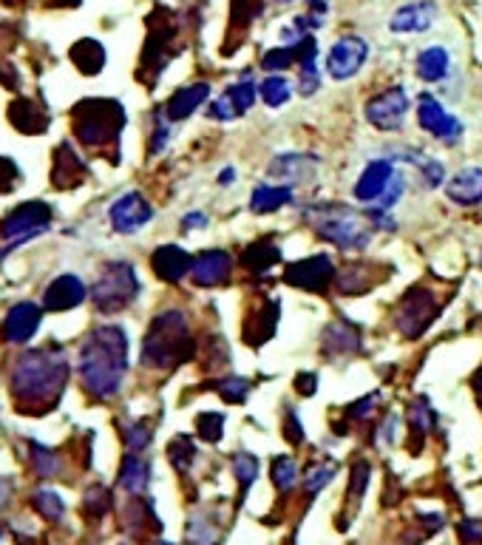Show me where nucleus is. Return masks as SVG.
<instances>
[{
	"instance_id": "1",
	"label": "nucleus",
	"mask_w": 482,
	"mask_h": 545,
	"mask_svg": "<svg viewBox=\"0 0 482 545\" xmlns=\"http://www.w3.org/2000/svg\"><path fill=\"white\" fill-rule=\"evenodd\" d=\"M68 380V361L60 347L26 353L12 372V398L23 412H48Z\"/></svg>"
},
{
	"instance_id": "2",
	"label": "nucleus",
	"mask_w": 482,
	"mask_h": 545,
	"mask_svg": "<svg viewBox=\"0 0 482 545\" xmlns=\"http://www.w3.org/2000/svg\"><path fill=\"white\" fill-rule=\"evenodd\" d=\"M125 372H128V335L117 324L97 326L80 350V375L85 389L100 401L114 398Z\"/></svg>"
},
{
	"instance_id": "3",
	"label": "nucleus",
	"mask_w": 482,
	"mask_h": 545,
	"mask_svg": "<svg viewBox=\"0 0 482 545\" xmlns=\"http://www.w3.org/2000/svg\"><path fill=\"white\" fill-rule=\"evenodd\" d=\"M193 350L196 344H193L185 313L168 310V313H159L151 324L145 344H142V363L153 370L180 367V363L193 358Z\"/></svg>"
},
{
	"instance_id": "4",
	"label": "nucleus",
	"mask_w": 482,
	"mask_h": 545,
	"mask_svg": "<svg viewBox=\"0 0 482 545\" xmlns=\"http://www.w3.org/2000/svg\"><path fill=\"white\" fill-rule=\"evenodd\" d=\"M318 239H324L341 250H364L372 239V219L344 205H318L310 213Z\"/></svg>"
},
{
	"instance_id": "5",
	"label": "nucleus",
	"mask_w": 482,
	"mask_h": 545,
	"mask_svg": "<svg viewBox=\"0 0 482 545\" xmlns=\"http://www.w3.org/2000/svg\"><path fill=\"white\" fill-rule=\"evenodd\" d=\"M122 125L125 112L114 100H85L74 108V134L88 148H102L105 142H117Z\"/></svg>"
},
{
	"instance_id": "6",
	"label": "nucleus",
	"mask_w": 482,
	"mask_h": 545,
	"mask_svg": "<svg viewBox=\"0 0 482 545\" xmlns=\"http://www.w3.org/2000/svg\"><path fill=\"white\" fill-rule=\"evenodd\" d=\"M139 293V279L128 262L105 264L97 284L92 287V301L100 313H117L128 307Z\"/></svg>"
},
{
	"instance_id": "7",
	"label": "nucleus",
	"mask_w": 482,
	"mask_h": 545,
	"mask_svg": "<svg viewBox=\"0 0 482 545\" xmlns=\"http://www.w3.org/2000/svg\"><path fill=\"white\" fill-rule=\"evenodd\" d=\"M437 313H440V307H437L434 293L428 287L417 284V287L408 290V293L403 296V301L398 304L395 326H398V333L403 338L415 341V338H420L428 330V326H432V321L437 318Z\"/></svg>"
},
{
	"instance_id": "8",
	"label": "nucleus",
	"mask_w": 482,
	"mask_h": 545,
	"mask_svg": "<svg viewBox=\"0 0 482 545\" xmlns=\"http://www.w3.org/2000/svg\"><path fill=\"white\" fill-rule=\"evenodd\" d=\"M48 225H51V208L46 202H23L4 219L0 236H4L6 242H12V247H17L26 239H31V236L43 233Z\"/></svg>"
},
{
	"instance_id": "9",
	"label": "nucleus",
	"mask_w": 482,
	"mask_h": 545,
	"mask_svg": "<svg viewBox=\"0 0 482 545\" xmlns=\"http://www.w3.org/2000/svg\"><path fill=\"white\" fill-rule=\"evenodd\" d=\"M406 112H408V97L400 85L386 88L383 94L372 97L366 103V120L378 131H398L406 122Z\"/></svg>"
},
{
	"instance_id": "10",
	"label": "nucleus",
	"mask_w": 482,
	"mask_h": 545,
	"mask_svg": "<svg viewBox=\"0 0 482 545\" xmlns=\"http://www.w3.org/2000/svg\"><path fill=\"white\" fill-rule=\"evenodd\" d=\"M417 122H420L423 131H428L445 145H454L462 137V122L454 114L445 112V108L432 94H420V100H417Z\"/></svg>"
},
{
	"instance_id": "11",
	"label": "nucleus",
	"mask_w": 482,
	"mask_h": 545,
	"mask_svg": "<svg viewBox=\"0 0 482 545\" xmlns=\"http://www.w3.org/2000/svg\"><path fill=\"white\" fill-rule=\"evenodd\" d=\"M290 287H301V290H310V293H324V290L332 284V279H337V272L329 262V256H310V259H301L295 264L287 267L284 272Z\"/></svg>"
},
{
	"instance_id": "12",
	"label": "nucleus",
	"mask_w": 482,
	"mask_h": 545,
	"mask_svg": "<svg viewBox=\"0 0 482 545\" xmlns=\"http://www.w3.org/2000/svg\"><path fill=\"white\" fill-rule=\"evenodd\" d=\"M366 58H369L366 40L352 38V34H349V38H341L332 46L329 58H327V71L335 80H349L364 68Z\"/></svg>"
},
{
	"instance_id": "13",
	"label": "nucleus",
	"mask_w": 482,
	"mask_h": 545,
	"mask_svg": "<svg viewBox=\"0 0 482 545\" xmlns=\"http://www.w3.org/2000/svg\"><path fill=\"white\" fill-rule=\"evenodd\" d=\"M111 225L119 230V233H136L142 225H148L153 219V208L148 205V199L131 191L119 196L117 202L111 205Z\"/></svg>"
},
{
	"instance_id": "14",
	"label": "nucleus",
	"mask_w": 482,
	"mask_h": 545,
	"mask_svg": "<svg viewBox=\"0 0 482 545\" xmlns=\"http://www.w3.org/2000/svg\"><path fill=\"white\" fill-rule=\"evenodd\" d=\"M233 272V259L224 250H205L190 264V279L199 287H219Z\"/></svg>"
},
{
	"instance_id": "15",
	"label": "nucleus",
	"mask_w": 482,
	"mask_h": 545,
	"mask_svg": "<svg viewBox=\"0 0 482 545\" xmlns=\"http://www.w3.org/2000/svg\"><path fill=\"white\" fill-rule=\"evenodd\" d=\"M395 165H391V159H374L369 165L361 171L358 182H355V199L364 205H372L378 202V199L386 193L391 176H395Z\"/></svg>"
},
{
	"instance_id": "16",
	"label": "nucleus",
	"mask_w": 482,
	"mask_h": 545,
	"mask_svg": "<svg viewBox=\"0 0 482 545\" xmlns=\"http://www.w3.org/2000/svg\"><path fill=\"white\" fill-rule=\"evenodd\" d=\"M318 159L315 156H298V154H281L270 162V176L278 179V185H301L315 176Z\"/></svg>"
},
{
	"instance_id": "17",
	"label": "nucleus",
	"mask_w": 482,
	"mask_h": 545,
	"mask_svg": "<svg viewBox=\"0 0 482 545\" xmlns=\"http://www.w3.org/2000/svg\"><path fill=\"white\" fill-rule=\"evenodd\" d=\"M40 318H43V313H40L38 304L23 301V304L12 307L9 316H6V321H4V338H6L9 344H23V341H29L34 333H38Z\"/></svg>"
},
{
	"instance_id": "18",
	"label": "nucleus",
	"mask_w": 482,
	"mask_h": 545,
	"mask_svg": "<svg viewBox=\"0 0 482 545\" xmlns=\"http://www.w3.org/2000/svg\"><path fill=\"white\" fill-rule=\"evenodd\" d=\"M278 330V301H261L244 324V341L250 347H261Z\"/></svg>"
},
{
	"instance_id": "19",
	"label": "nucleus",
	"mask_w": 482,
	"mask_h": 545,
	"mask_svg": "<svg viewBox=\"0 0 482 545\" xmlns=\"http://www.w3.org/2000/svg\"><path fill=\"white\" fill-rule=\"evenodd\" d=\"M434 17H437V6L432 0H415V4H406L403 9H398L389 26L398 34H417L432 26Z\"/></svg>"
},
{
	"instance_id": "20",
	"label": "nucleus",
	"mask_w": 482,
	"mask_h": 545,
	"mask_svg": "<svg viewBox=\"0 0 482 545\" xmlns=\"http://www.w3.org/2000/svg\"><path fill=\"white\" fill-rule=\"evenodd\" d=\"M190 264H193V259H190V253L188 250H182V247H176V245H162V247H156L153 250V256H151V267H153V272L162 281H180V279H185V272H190Z\"/></svg>"
},
{
	"instance_id": "21",
	"label": "nucleus",
	"mask_w": 482,
	"mask_h": 545,
	"mask_svg": "<svg viewBox=\"0 0 482 545\" xmlns=\"http://www.w3.org/2000/svg\"><path fill=\"white\" fill-rule=\"evenodd\" d=\"M85 296H88V290L77 276H60L48 284L43 304H46V310H71V307L83 304Z\"/></svg>"
},
{
	"instance_id": "22",
	"label": "nucleus",
	"mask_w": 482,
	"mask_h": 545,
	"mask_svg": "<svg viewBox=\"0 0 482 545\" xmlns=\"http://www.w3.org/2000/svg\"><path fill=\"white\" fill-rule=\"evenodd\" d=\"M445 193H449L451 202L462 205V208H474L482 202V168H466L457 176H451V182L445 185Z\"/></svg>"
},
{
	"instance_id": "23",
	"label": "nucleus",
	"mask_w": 482,
	"mask_h": 545,
	"mask_svg": "<svg viewBox=\"0 0 482 545\" xmlns=\"http://www.w3.org/2000/svg\"><path fill=\"white\" fill-rule=\"evenodd\" d=\"M83 176H85L83 159L74 154V148H71L68 142H63L55 151V168H51V182H55V188H74L83 182Z\"/></svg>"
},
{
	"instance_id": "24",
	"label": "nucleus",
	"mask_w": 482,
	"mask_h": 545,
	"mask_svg": "<svg viewBox=\"0 0 482 545\" xmlns=\"http://www.w3.org/2000/svg\"><path fill=\"white\" fill-rule=\"evenodd\" d=\"M207 97H210V85H207V83H196V85L180 88V91H176V94L168 100L165 117H168L171 122H180V120L190 117Z\"/></svg>"
},
{
	"instance_id": "25",
	"label": "nucleus",
	"mask_w": 482,
	"mask_h": 545,
	"mask_svg": "<svg viewBox=\"0 0 482 545\" xmlns=\"http://www.w3.org/2000/svg\"><path fill=\"white\" fill-rule=\"evenodd\" d=\"M293 202V188L290 185H273V182H261L250 193V208L256 213H273L284 205Z\"/></svg>"
},
{
	"instance_id": "26",
	"label": "nucleus",
	"mask_w": 482,
	"mask_h": 545,
	"mask_svg": "<svg viewBox=\"0 0 482 545\" xmlns=\"http://www.w3.org/2000/svg\"><path fill=\"white\" fill-rule=\"evenodd\" d=\"M9 120L23 134H43L48 129V114H43L31 100H17L9 105Z\"/></svg>"
},
{
	"instance_id": "27",
	"label": "nucleus",
	"mask_w": 482,
	"mask_h": 545,
	"mask_svg": "<svg viewBox=\"0 0 482 545\" xmlns=\"http://www.w3.org/2000/svg\"><path fill=\"white\" fill-rule=\"evenodd\" d=\"M324 350L329 355H352L361 350V333L349 321H337L327 326L324 333Z\"/></svg>"
},
{
	"instance_id": "28",
	"label": "nucleus",
	"mask_w": 482,
	"mask_h": 545,
	"mask_svg": "<svg viewBox=\"0 0 482 545\" xmlns=\"http://www.w3.org/2000/svg\"><path fill=\"white\" fill-rule=\"evenodd\" d=\"M449 68H451V58L443 46H432V49L420 51V58H417V77L420 80L440 83V80H445V75H449Z\"/></svg>"
},
{
	"instance_id": "29",
	"label": "nucleus",
	"mask_w": 482,
	"mask_h": 545,
	"mask_svg": "<svg viewBox=\"0 0 482 545\" xmlns=\"http://www.w3.org/2000/svg\"><path fill=\"white\" fill-rule=\"evenodd\" d=\"M244 267L247 270H253L256 276H264L267 270H270L273 264H278L281 262V247L278 245H273V242H256V245H250L247 250H244Z\"/></svg>"
},
{
	"instance_id": "30",
	"label": "nucleus",
	"mask_w": 482,
	"mask_h": 545,
	"mask_svg": "<svg viewBox=\"0 0 482 545\" xmlns=\"http://www.w3.org/2000/svg\"><path fill=\"white\" fill-rule=\"evenodd\" d=\"M148 478H151V469L145 460H139L136 454H128L122 463V471H119V486L125 488V492L131 495H139L148 488Z\"/></svg>"
},
{
	"instance_id": "31",
	"label": "nucleus",
	"mask_w": 482,
	"mask_h": 545,
	"mask_svg": "<svg viewBox=\"0 0 482 545\" xmlns=\"http://www.w3.org/2000/svg\"><path fill=\"white\" fill-rule=\"evenodd\" d=\"M369 270H372V264H364V262L346 264L341 272H337V290H341L344 296H358L364 290H372L374 281L369 279Z\"/></svg>"
},
{
	"instance_id": "32",
	"label": "nucleus",
	"mask_w": 482,
	"mask_h": 545,
	"mask_svg": "<svg viewBox=\"0 0 482 545\" xmlns=\"http://www.w3.org/2000/svg\"><path fill=\"white\" fill-rule=\"evenodd\" d=\"M71 60H74L85 75H97L105 63V51L97 40H80L74 49H71Z\"/></svg>"
},
{
	"instance_id": "33",
	"label": "nucleus",
	"mask_w": 482,
	"mask_h": 545,
	"mask_svg": "<svg viewBox=\"0 0 482 545\" xmlns=\"http://www.w3.org/2000/svg\"><path fill=\"white\" fill-rule=\"evenodd\" d=\"M259 94H261V100H264L267 105H270V108H281L284 103H287V100L293 97V91H290L287 77L270 75V77H267V80L259 85Z\"/></svg>"
},
{
	"instance_id": "34",
	"label": "nucleus",
	"mask_w": 482,
	"mask_h": 545,
	"mask_svg": "<svg viewBox=\"0 0 482 545\" xmlns=\"http://www.w3.org/2000/svg\"><path fill=\"white\" fill-rule=\"evenodd\" d=\"M224 94L230 97V103L236 105V112H239V117H241L247 108H253V103H256V97H259V85L250 80V77H241L239 83L230 85Z\"/></svg>"
},
{
	"instance_id": "35",
	"label": "nucleus",
	"mask_w": 482,
	"mask_h": 545,
	"mask_svg": "<svg viewBox=\"0 0 482 545\" xmlns=\"http://www.w3.org/2000/svg\"><path fill=\"white\" fill-rule=\"evenodd\" d=\"M298 480V466L293 458H287V454H281V458L273 460V486L278 488V492H290V488L295 486Z\"/></svg>"
},
{
	"instance_id": "36",
	"label": "nucleus",
	"mask_w": 482,
	"mask_h": 545,
	"mask_svg": "<svg viewBox=\"0 0 482 545\" xmlns=\"http://www.w3.org/2000/svg\"><path fill=\"white\" fill-rule=\"evenodd\" d=\"M406 162H415V165L423 171V176H425V185H428V188H437V185H443L445 171H443L440 162H434L432 156L417 154V151H408V154H406Z\"/></svg>"
},
{
	"instance_id": "37",
	"label": "nucleus",
	"mask_w": 482,
	"mask_h": 545,
	"mask_svg": "<svg viewBox=\"0 0 482 545\" xmlns=\"http://www.w3.org/2000/svg\"><path fill=\"white\" fill-rule=\"evenodd\" d=\"M233 471H236V478L241 483V492H247V488L253 486L256 478H259V460L253 458V454L239 451L236 458H233Z\"/></svg>"
},
{
	"instance_id": "38",
	"label": "nucleus",
	"mask_w": 482,
	"mask_h": 545,
	"mask_svg": "<svg viewBox=\"0 0 482 545\" xmlns=\"http://www.w3.org/2000/svg\"><path fill=\"white\" fill-rule=\"evenodd\" d=\"M216 392L224 398L227 404H241L244 398H247V392H250V380L230 375V378L219 380V384H216Z\"/></svg>"
},
{
	"instance_id": "39",
	"label": "nucleus",
	"mask_w": 482,
	"mask_h": 545,
	"mask_svg": "<svg viewBox=\"0 0 482 545\" xmlns=\"http://www.w3.org/2000/svg\"><path fill=\"white\" fill-rule=\"evenodd\" d=\"M83 508L92 517H102L105 512L111 508V495H109V488H102V486H94V488H88L85 492V500H83Z\"/></svg>"
},
{
	"instance_id": "40",
	"label": "nucleus",
	"mask_w": 482,
	"mask_h": 545,
	"mask_svg": "<svg viewBox=\"0 0 482 545\" xmlns=\"http://www.w3.org/2000/svg\"><path fill=\"white\" fill-rule=\"evenodd\" d=\"M293 60H298L295 46H278V49H273V51L264 54L261 68H264V71H281V68H287Z\"/></svg>"
},
{
	"instance_id": "41",
	"label": "nucleus",
	"mask_w": 482,
	"mask_h": 545,
	"mask_svg": "<svg viewBox=\"0 0 482 545\" xmlns=\"http://www.w3.org/2000/svg\"><path fill=\"white\" fill-rule=\"evenodd\" d=\"M196 426H199V434H202L205 441L216 443V441H222V432H224V415H219V412H205V415H199Z\"/></svg>"
},
{
	"instance_id": "42",
	"label": "nucleus",
	"mask_w": 482,
	"mask_h": 545,
	"mask_svg": "<svg viewBox=\"0 0 482 545\" xmlns=\"http://www.w3.org/2000/svg\"><path fill=\"white\" fill-rule=\"evenodd\" d=\"M408 424L415 426L417 434H425L428 429H432V424H434V409L428 407L425 398H420V401L412 404V409H408Z\"/></svg>"
},
{
	"instance_id": "43",
	"label": "nucleus",
	"mask_w": 482,
	"mask_h": 545,
	"mask_svg": "<svg viewBox=\"0 0 482 545\" xmlns=\"http://www.w3.org/2000/svg\"><path fill=\"white\" fill-rule=\"evenodd\" d=\"M34 508L46 517V520H60L63 517V500L55 492H38L34 495Z\"/></svg>"
},
{
	"instance_id": "44",
	"label": "nucleus",
	"mask_w": 482,
	"mask_h": 545,
	"mask_svg": "<svg viewBox=\"0 0 482 545\" xmlns=\"http://www.w3.org/2000/svg\"><path fill=\"white\" fill-rule=\"evenodd\" d=\"M168 454H171V463L180 469V471H185V469L190 466V460H193L196 449H193L190 438H176V441L168 446Z\"/></svg>"
},
{
	"instance_id": "45",
	"label": "nucleus",
	"mask_w": 482,
	"mask_h": 545,
	"mask_svg": "<svg viewBox=\"0 0 482 545\" xmlns=\"http://www.w3.org/2000/svg\"><path fill=\"white\" fill-rule=\"evenodd\" d=\"M403 191H406V176H403V174H395V176H391V182H389L386 193L378 199V210H391V208H395L398 199L403 196Z\"/></svg>"
},
{
	"instance_id": "46",
	"label": "nucleus",
	"mask_w": 482,
	"mask_h": 545,
	"mask_svg": "<svg viewBox=\"0 0 482 545\" xmlns=\"http://www.w3.org/2000/svg\"><path fill=\"white\" fill-rule=\"evenodd\" d=\"M31 460H34V469H38L43 478H51L57 471V458L38 443H31Z\"/></svg>"
},
{
	"instance_id": "47",
	"label": "nucleus",
	"mask_w": 482,
	"mask_h": 545,
	"mask_svg": "<svg viewBox=\"0 0 482 545\" xmlns=\"http://www.w3.org/2000/svg\"><path fill=\"white\" fill-rule=\"evenodd\" d=\"M332 475H335V471L329 466H312L307 471V478H303V488H307L310 495H315L318 488H324L332 480Z\"/></svg>"
},
{
	"instance_id": "48",
	"label": "nucleus",
	"mask_w": 482,
	"mask_h": 545,
	"mask_svg": "<svg viewBox=\"0 0 482 545\" xmlns=\"http://www.w3.org/2000/svg\"><path fill=\"white\" fill-rule=\"evenodd\" d=\"M125 443H128L131 451H142L148 443H151V432L145 424H131L128 429H125Z\"/></svg>"
},
{
	"instance_id": "49",
	"label": "nucleus",
	"mask_w": 482,
	"mask_h": 545,
	"mask_svg": "<svg viewBox=\"0 0 482 545\" xmlns=\"http://www.w3.org/2000/svg\"><path fill=\"white\" fill-rule=\"evenodd\" d=\"M17 179H21V171H17L14 162L9 156H0V193L14 191Z\"/></svg>"
},
{
	"instance_id": "50",
	"label": "nucleus",
	"mask_w": 482,
	"mask_h": 545,
	"mask_svg": "<svg viewBox=\"0 0 482 545\" xmlns=\"http://www.w3.org/2000/svg\"><path fill=\"white\" fill-rule=\"evenodd\" d=\"M366 483H369V466H366V463H355V469H352V483H349V497H352V503H358V497L364 495Z\"/></svg>"
},
{
	"instance_id": "51",
	"label": "nucleus",
	"mask_w": 482,
	"mask_h": 545,
	"mask_svg": "<svg viewBox=\"0 0 482 545\" xmlns=\"http://www.w3.org/2000/svg\"><path fill=\"white\" fill-rule=\"evenodd\" d=\"M188 534H190V540H193L196 545H210L213 540H216V532H213L210 525H207L205 520H199V517H193Z\"/></svg>"
},
{
	"instance_id": "52",
	"label": "nucleus",
	"mask_w": 482,
	"mask_h": 545,
	"mask_svg": "<svg viewBox=\"0 0 482 545\" xmlns=\"http://www.w3.org/2000/svg\"><path fill=\"white\" fill-rule=\"evenodd\" d=\"M213 120H222V122H227V120H236L239 117V112H236V105L230 103V97L227 94H222L216 103L210 105V112H207Z\"/></svg>"
},
{
	"instance_id": "53",
	"label": "nucleus",
	"mask_w": 482,
	"mask_h": 545,
	"mask_svg": "<svg viewBox=\"0 0 482 545\" xmlns=\"http://www.w3.org/2000/svg\"><path fill=\"white\" fill-rule=\"evenodd\" d=\"M315 384H318V378H315L312 372H301V375L295 378V389H301L303 395H312V392H315Z\"/></svg>"
},
{
	"instance_id": "54",
	"label": "nucleus",
	"mask_w": 482,
	"mask_h": 545,
	"mask_svg": "<svg viewBox=\"0 0 482 545\" xmlns=\"http://www.w3.org/2000/svg\"><path fill=\"white\" fill-rule=\"evenodd\" d=\"M287 438L293 443H301L303 441V432H301V421L295 417V412H287Z\"/></svg>"
},
{
	"instance_id": "55",
	"label": "nucleus",
	"mask_w": 482,
	"mask_h": 545,
	"mask_svg": "<svg viewBox=\"0 0 482 545\" xmlns=\"http://www.w3.org/2000/svg\"><path fill=\"white\" fill-rule=\"evenodd\" d=\"M207 225V216L205 213H188L185 219H182V228L185 230H199V228H205Z\"/></svg>"
},
{
	"instance_id": "56",
	"label": "nucleus",
	"mask_w": 482,
	"mask_h": 545,
	"mask_svg": "<svg viewBox=\"0 0 482 545\" xmlns=\"http://www.w3.org/2000/svg\"><path fill=\"white\" fill-rule=\"evenodd\" d=\"M462 534H466V540H479L482 537V523L466 520V523H462Z\"/></svg>"
},
{
	"instance_id": "57",
	"label": "nucleus",
	"mask_w": 482,
	"mask_h": 545,
	"mask_svg": "<svg viewBox=\"0 0 482 545\" xmlns=\"http://www.w3.org/2000/svg\"><path fill=\"white\" fill-rule=\"evenodd\" d=\"M233 179H236V171H233V168H224V171L219 174V185H222V188L233 185Z\"/></svg>"
},
{
	"instance_id": "58",
	"label": "nucleus",
	"mask_w": 482,
	"mask_h": 545,
	"mask_svg": "<svg viewBox=\"0 0 482 545\" xmlns=\"http://www.w3.org/2000/svg\"><path fill=\"white\" fill-rule=\"evenodd\" d=\"M12 495V480H0V505H4Z\"/></svg>"
},
{
	"instance_id": "59",
	"label": "nucleus",
	"mask_w": 482,
	"mask_h": 545,
	"mask_svg": "<svg viewBox=\"0 0 482 545\" xmlns=\"http://www.w3.org/2000/svg\"><path fill=\"white\" fill-rule=\"evenodd\" d=\"M474 389H477V398H479V401H482V367L474 372Z\"/></svg>"
},
{
	"instance_id": "60",
	"label": "nucleus",
	"mask_w": 482,
	"mask_h": 545,
	"mask_svg": "<svg viewBox=\"0 0 482 545\" xmlns=\"http://www.w3.org/2000/svg\"><path fill=\"white\" fill-rule=\"evenodd\" d=\"M278 4H290V0H278Z\"/></svg>"
},
{
	"instance_id": "61",
	"label": "nucleus",
	"mask_w": 482,
	"mask_h": 545,
	"mask_svg": "<svg viewBox=\"0 0 482 545\" xmlns=\"http://www.w3.org/2000/svg\"><path fill=\"white\" fill-rule=\"evenodd\" d=\"M159 545H171V542H159Z\"/></svg>"
},
{
	"instance_id": "62",
	"label": "nucleus",
	"mask_w": 482,
	"mask_h": 545,
	"mask_svg": "<svg viewBox=\"0 0 482 545\" xmlns=\"http://www.w3.org/2000/svg\"><path fill=\"white\" fill-rule=\"evenodd\" d=\"M479 262H482V259H479Z\"/></svg>"
}]
</instances>
